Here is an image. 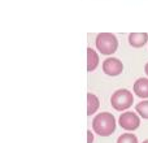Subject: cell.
I'll use <instances>...</instances> for the list:
<instances>
[{"instance_id": "obj_1", "label": "cell", "mask_w": 148, "mask_h": 143, "mask_svg": "<svg viewBox=\"0 0 148 143\" xmlns=\"http://www.w3.org/2000/svg\"><path fill=\"white\" fill-rule=\"evenodd\" d=\"M92 129L100 137H109L116 130V118L112 113L101 112L92 120Z\"/></svg>"}, {"instance_id": "obj_2", "label": "cell", "mask_w": 148, "mask_h": 143, "mask_svg": "<svg viewBox=\"0 0 148 143\" xmlns=\"http://www.w3.org/2000/svg\"><path fill=\"white\" fill-rule=\"evenodd\" d=\"M95 46L101 55H113L118 48V39L112 33H99L95 38Z\"/></svg>"}, {"instance_id": "obj_3", "label": "cell", "mask_w": 148, "mask_h": 143, "mask_svg": "<svg viewBox=\"0 0 148 143\" xmlns=\"http://www.w3.org/2000/svg\"><path fill=\"white\" fill-rule=\"evenodd\" d=\"M134 96L129 90L120 89L114 91L110 96V105L114 108L116 111H126L133 105Z\"/></svg>"}, {"instance_id": "obj_4", "label": "cell", "mask_w": 148, "mask_h": 143, "mask_svg": "<svg viewBox=\"0 0 148 143\" xmlns=\"http://www.w3.org/2000/svg\"><path fill=\"white\" fill-rule=\"evenodd\" d=\"M118 122H120V126L122 129H125L127 131H133L136 130L140 125V117L134 112H123L120 116Z\"/></svg>"}, {"instance_id": "obj_5", "label": "cell", "mask_w": 148, "mask_h": 143, "mask_svg": "<svg viewBox=\"0 0 148 143\" xmlns=\"http://www.w3.org/2000/svg\"><path fill=\"white\" fill-rule=\"evenodd\" d=\"M123 64L120 59L116 57H108L103 61V72L109 77H117L122 73Z\"/></svg>"}, {"instance_id": "obj_6", "label": "cell", "mask_w": 148, "mask_h": 143, "mask_svg": "<svg viewBox=\"0 0 148 143\" xmlns=\"http://www.w3.org/2000/svg\"><path fill=\"white\" fill-rule=\"evenodd\" d=\"M134 94L142 99H148V78H138L134 82Z\"/></svg>"}, {"instance_id": "obj_7", "label": "cell", "mask_w": 148, "mask_h": 143, "mask_svg": "<svg viewBox=\"0 0 148 143\" xmlns=\"http://www.w3.org/2000/svg\"><path fill=\"white\" fill-rule=\"evenodd\" d=\"M148 42L147 33H131L129 34V43L134 48H142Z\"/></svg>"}, {"instance_id": "obj_8", "label": "cell", "mask_w": 148, "mask_h": 143, "mask_svg": "<svg viewBox=\"0 0 148 143\" xmlns=\"http://www.w3.org/2000/svg\"><path fill=\"white\" fill-rule=\"evenodd\" d=\"M99 65V54L91 47L87 48V72H94Z\"/></svg>"}, {"instance_id": "obj_9", "label": "cell", "mask_w": 148, "mask_h": 143, "mask_svg": "<svg viewBox=\"0 0 148 143\" xmlns=\"http://www.w3.org/2000/svg\"><path fill=\"white\" fill-rule=\"evenodd\" d=\"M99 107H100L99 98L95 94H92V92H88L87 94V115L88 116L94 115L99 109Z\"/></svg>"}, {"instance_id": "obj_10", "label": "cell", "mask_w": 148, "mask_h": 143, "mask_svg": "<svg viewBox=\"0 0 148 143\" xmlns=\"http://www.w3.org/2000/svg\"><path fill=\"white\" fill-rule=\"evenodd\" d=\"M135 111L140 117L148 120V100H143V102L138 103L135 105Z\"/></svg>"}, {"instance_id": "obj_11", "label": "cell", "mask_w": 148, "mask_h": 143, "mask_svg": "<svg viewBox=\"0 0 148 143\" xmlns=\"http://www.w3.org/2000/svg\"><path fill=\"white\" fill-rule=\"evenodd\" d=\"M117 143H138V138L131 133H125L118 137Z\"/></svg>"}, {"instance_id": "obj_12", "label": "cell", "mask_w": 148, "mask_h": 143, "mask_svg": "<svg viewBox=\"0 0 148 143\" xmlns=\"http://www.w3.org/2000/svg\"><path fill=\"white\" fill-rule=\"evenodd\" d=\"M94 142V134L91 133V130H87V143Z\"/></svg>"}, {"instance_id": "obj_13", "label": "cell", "mask_w": 148, "mask_h": 143, "mask_svg": "<svg viewBox=\"0 0 148 143\" xmlns=\"http://www.w3.org/2000/svg\"><path fill=\"white\" fill-rule=\"evenodd\" d=\"M144 72H146V74L148 76V63L146 64V67H144Z\"/></svg>"}, {"instance_id": "obj_14", "label": "cell", "mask_w": 148, "mask_h": 143, "mask_svg": "<svg viewBox=\"0 0 148 143\" xmlns=\"http://www.w3.org/2000/svg\"><path fill=\"white\" fill-rule=\"evenodd\" d=\"M143 143H148V139H147V141H144V142H143Z\"/></svg>"}]
</instances>
